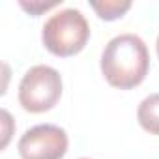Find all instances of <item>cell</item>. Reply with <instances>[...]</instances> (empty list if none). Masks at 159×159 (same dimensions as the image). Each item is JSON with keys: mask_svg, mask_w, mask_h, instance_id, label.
<instances>
[{"mask_svg": "<svg viewBox=\"0 0 159 159\" xmlns=\"http://www.w3.org/2000/svg\"><path fill=\"white\" fill-rule=\"evenodd\" d=\"M150 52L137 34H120L112 38L101 54V73L105 81L118 90H131L148 75Z\"/></svg>", "mask_w": 159, "mask_h": 159, "instance_id": "1", "label": "cell"}, {"mask_svg": "<svg viewBox=\"0 0 159 159\" xmlns=\"http://www.w3.org/2000/svg\"><path fill=\"white\" fill-rule=\"evenodd\" d=\"M90 39V25L86 17L75 10L67 8L56 11L47 19L41 30L43 47L60 58H69L79 54Z\"/></svg>", "mask_w": 159, "mask_h": 159, "instance_id": "2", "label": "cell"}, {"mask_svg": "<svg viewBox=\"0 0 159 159\" xmlns=\"http://www.w3.org/2000/svg\"><path fill=\"white\" fill-rule=\"evenodd\" d=\"M62 98V77L51 66L30 67L19 84V105L32 114H41L60 101Z\"/></svg>", "mask_w": 159, "mask_h": 159, "instance_id": "3", "label": "cell"}, {"mask_svg": "<svg viewBox=\"0 0 159 159\" xmlns=\"http://www.w3.org/2000/svg\"><path fill=\"white\" fill-rule=\"evenodd\" d=\"M67 133L54 124L30 127L17 144L23 159H62L67 153Z\"/></svg>", "mask_w": 159, "mask_h": 159, "instance_id": "4", "label": "cell"}, {"mask_svg": "<svg viewBox=\"0 0 159 159\" xmlns=\"http://www.w3.org/2000/svg\"><path fill=\"white\" fill-rule=\"evenodd\" d=\"M137 120L150 135H159V94L144 98L137 109Z\"/></svg>", "mask_w": 159, "mask_h": 159, "instance_id": "5", "label": "cell"}, {"mask_svg": "<svg viewBox=\"0 0 159 159\" xmlns=\"http://www.w3.org/2000/svg\"><path fill=\"white\" fill-rule=\"evenodd\" d=\"M90 8L98 13L99 19L116 21V19H122L131 10V2H124V0H105V2H90Z\"/></svg>", "mask_w": 159, "mask_h": 159, "instance_id": "6", "label": "cell"}, {"mask_svg": "<svg viewBox=\"0 0 159 159\" xmlns=\"http://www.w3.org/2000/svg\"><path fill=\"white\" fill-rule=\"evenodd\" d=\"M62 2H23V0H21V2H19V6L25 10V11H28L32 17H38V15H41L43 11H47V10H52V8H56V6H60Z\"/></svg>", "mask_w": 159, "mask_h": 159, "instance_id": "7", "label": "cell"}, {"mask_svg": "<svg viewBox=\"0 0 159 159\" xmlns=\"http://www.w3.org/2000/svg\"><path fill=\"white\" fill-rule=\"evenodd\" d=\"M157 56H159V38H157Z\"/></svg>", "mask_w": 159, "mask_h": 159, "instance_id": "8", "label": "cell"}, {"mask_svg": "<svg viewBox=\"0 0 159 159\" xmlns=\"http://www.w3.org/2000/svg\"><path fill=\"white\" fill-rule=\"evenodd\" d=\"M81 159H90V157H81Z\"/></svg>", "mask_w": 159, "mask_h": 159, "instance_id": "9", "label": "cell"}]
</instances>
